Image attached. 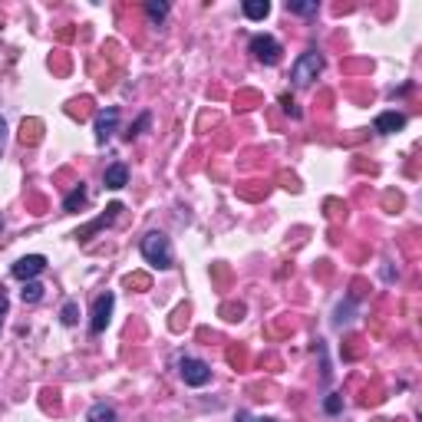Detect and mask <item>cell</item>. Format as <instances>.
<instances>
[{
    "label": "cell",
    "instance_id": "cell-16",
    "mask_svg": "<svg viewBox=\"0 0 422 422\" xmlns=\"http://www.w3.org/2000/svg\"><path fill=\"white\" fill-rule=\"evenodd\" d=\"M60 324H63V327H76V324H79V303H76V301L63 303V310H60Z\"/></svg>",
    "mask_w": 422,
    "mask_h": 422
},
{
    "label": "cell",
    "instance_id": "cell-18",
    "mask_svg": "<svg viewBox=\"0 0 422 422\" xmlns=\"http://www.w3.org/2000/svg\"><path fill=\"white\" fill-rule=\"evenodd\" d=\"M152 126V112H142L139 119H136V126H129V132H126V142H132V139H139L142 132Z\"/></svg>",
    "mask_w": 422,
    "mask_h": 422
},
{
    "label": "cell",
    "instance_id": "cell-24",
    "mask_svg": "<svg viewBox=\"0 0 422 422\" xmlns=\"http://www.w3.org/2000/svg\"><path fill=\"white\" fill-rule=\"evenodd\" d=\"M4 136H7V122H4V116H0V152H4Z\"/></svg>",
    "mask_w": 422,
    "mask_h": 422
},
{
    "label": "cell",
    "instance_id": "cell-7",
    "mask_svg": "<svg viewBox=\"0 0 422 422\" xmlns=\"http://www.w3.org/2000/svg\"><path fill=\"white\" fill-rule=\"evenodd\" d=\"M119 126V109L116 106H106L96 112V142H109L112 139V132Z\"/></svg>",
    "mask_w": 422,
    "mask_h": 422
},
{
    "label": "cell",
    "instance_id": "cell-3",
    "mask_svg": "<svg viewBox=\"0 0 422 422\" xmlns=\"http://www.w3.org/2000/svg\"><path fill=\"white\" fill-rule=\"evenodd\" d=\"M248 50H251V56H254L258 63H264V66H277V63H281V53H284V46L274 40L271 33H254V37H251V44H248Z\"/></svg>",
    "mask_w": 422,
    "mask_h": 422
},
{
    "label": "cell",
    "instance_id": "cell-23",
    "mask_svg": "<svg viewBox=\"0 0 422 422\" xmlns=\"http://www.w3.org/2000/svg\"><path fill=\"white\" fill-rule=\"evenodd\" d=\"M7 310H11V301H7V294L0 291V330H4V320H7Z\"/></svg>",
    "mask_w": 422,
    "mask_h": 422
},
{
    "label": "cell",
    "instance_id": "cell-6",
    "mask_svg": "<svg viewBox=\"0 0 422 422\" xmlns=\"http://www.w3.org/2000/svg\"><path fill=\"white\" fill-rule=\"evenodd\" d=\"M44 271H46V258H44V254H27V258H20L17 264H13L11 274L20 284H27V281H37Z\"/></svg>",
    "mask_w": 422,
    "mask_h": 422
},
{
    "label": "cell",
    "instance_id": "cell-8",
    "mask_svg": "<svg viewBox=\"0 0 422 422\" xmlns=\"http://www.w3.org/2000/svg\"><path fill=\"white\" fill-rule=\"evenodd\" d=\"M373 129H376L379 136H393V132L406 129V116H402V112H396V109H390V112H379L376 122H373Z\"/></svg>",
    "mask_w": 422,
    "mask_h": 422
},
{
    "label": "cell",
    "instance_id": "cell-22",
    "mask_svg": "<svg viewBox=\"0 0 422 422\" xmlns=\"http://www.w3.org/2000/svg\"><path fill=\"white\" fill-rule=\"evenodd\" d=\"M281 106H284V112H291L294 119H301V109H297V103H294L291 96H281Z\"/></svg>",
    "mask_w": 422,
    "mask_h": 422
},
{
    "label": "cell",
    "instance_id": "cell-1",
    "mask_svg": "<svg viewBox=\"0 0 422 422\" xmlns=\"http://www.w3.org/2000/svg\"><path fill=\"white\" fill-rule=\"evenodd\" d=\"M139 251L152 268H159V271H169V268H172V241L165 238L162 231H149V235L142 238Z\"/></svg>",
    "mask_w": 422,
    "mask_h": 422
},
{
    "label": "cell",
    "instance_id": "cell-5",
    "mask_svg": "<svg viewBox=\"0 0 422 422\" xmlns=\"http://www.w3.org/2000/svg\"><path fill=\"white\" fill-rule=\"evenodd\" d=\"M178 376L185 379V386H205L208 379H211V367H208L205 360H195V357H182L178 360Z\"/></svg>",
    "mask_w": 422,
    "mask_h": 422
},
{
    "label": "cell",
    "instance_id": "cell-4",
    "mask_svg": "<svg viewBox=\"0 0 422 422\" xmlns=\"http://www.w3.org/2000/svg\"><path fill=\"white\" fill-rule=\"evenodd\" d=\"M112 307H116L112 291L99 294L96 301H93V310H89V334H93V336H99L109 327V320H112Z\"/></svg>",
    "mask_w": 422,
    "mask_h": 422
},
{
    "label": "cell",
    "instance_id": "cell-13",
    "mask_svg": "<svg viewBox=\"0 0 422 422\" xmlns=\"http://www.w3.org/2000/svg\"><path fill=\"white\" fill-rule=\"evenodd\" d=\"M83 205H86V185L79 182L73 192L63 198V211H76V208H83Z\"/></svg>",
    "mask_w": 422,
    "mask_h": 422
},
{
    "label": "cell",
    "instance_id": "cell-17",
    "mask_svg": "<svg viewBox=\"0 0 422 422\" xmlns=\"http://www.w3.org/2000/svg\"><path fill=\"white\" fill-rule=\"evenodd\" d=\"M37 139H40V122H37V119H30V122L23 119V126H20V142H23V145H33Z\"/></svg>",
    "mask_w": 422,
    "mask_h": 422
},
{
    "label": "cell",
    "instance_id": "cell-15",
    "mask_svg": "<svg viewBox=\"0 0 422 422\" xmlns=\"http://www.w3.org/2000/svg\"><path fill=\"white\" fill-rule=\"evenodd\" d=\"M145 13H149L152 23H162L165 17H169V4H165V0H149V4H145Z\"/></svg>",
    "mask_w": 422,
    "mask_h": 422
},
{
    "label": "cell",
    "instance_id": "cell-2",
    "mask_svg": "<svg viewBox=\"0 0 422 422\" xmlns=\"http://www.w3.org/2000/svg\"><path fill=\"white\" fill-rule=\"evenodd\" d=\"M320 70H324V56L317 53V50H307V53L297 56V63L291 66V83L297 89L310 86L317 76H320Z\"/></svg>",
    "mask_w": 422,
    "mask_h": 422
},
{
    "label": "cell",
    "instance_id": "cell-20",
    "mask_svg": "<svg viewBox=\"0 0 422 422\" xmlns=\"http://www.w3.org/2000/svg\"><path fill=\"white\" fill-rule=\"evenodd\" d=\"M343 409V396H340V393H330V396H327L324 400V412H330V416H336V412Z\"/></svg>",
    "mask_w": 422,
    "mask_h": 422
},
{
    "label": "cell",
    "instance_id": "cell-10",
    "mask_svg": "<svg viewBox=\"0 0 422 422\" xmlns=\"http://www.w3.org/2000/svg\"><path fill=\"white\" fill-rule=\"evenodd\" d=\"M103 185H106V188H112V192L126 188V185H129V169H126L122 162H112L106 172H103Z\"/></svg>",
    "mask_w": 422,
    "mask_h": 422
},
{
    "label": "cell",
    "instance_id": "cell-9",
    "mask_svg": "<svg viewBox=\"0 0 422 422\" xmlns=\"http://www.w3.org/2000/svg\"><path fill=\"white\" fill-rule=\"evenodd\" d=\"M119 211H122V205H119V202H112V205L106 208V215H103V218H96V221H93V225H86V228H83V231H76V238H79V241H86L89 235H96V231H103V228H106V225H112V221L119 218Z\"/></svg>",
    "mask_w": 422,
    "mask_h": 422
},
{
    "label": "cell",
    "instance_id": "cell-12",
    "mask_svg": "<svg viewBox=\"0 0 422 422\" xmlns=\"http://www.w3.org/2000/svg\"><path fill=\"white\" fill-rule=\"evenodd\" d=\"M86 422H119V416H116V409H112L109 402H93Z\"/></svg>",
    "mask_w": 422,
    "mask_h": 422
},
{
    "label": "cell",
    "instance_id": "cell-25",
    "mask_svg": "<svg viewBox=\"0 0 422 422\" xmlns=\"http://www.w3.org/2000/svg\"><path fill=\"white\" fill-rule=\"evenodd\" d=\"M0 231H4V215H0Z\"/></svg>",
    "mask_w": 422,
    "mask_h": 422
},
{
    "label": "cell",
    "instance_id": "cell-14",
    "mask_svg": "<svg viewBox=\"0 0 422 422\" xmlns=\"http://www.w3.org/2000/svg\"><path fill=\"white\" fill-rule=\"evenodd\" d=\"M20 297H23V303H40V301H44V284H40V281H27V284H23V291H20Z\"/></svg>",
    "mask_w": 422,
    "mask_h": 422
},
{
    "label": "cell",
    "instance_id": "cell-26",
    "mask_svg": "<svg viewBox=\"0 0 422 422\" xmlns=\"http://www.w3.org/2000/svg\"><path fill=\"white\" fill-rule=\"evenodd\" d=\"M258 422H274V419H258Z\"/></svg>",
    "mask_w": 422,
    "mask_h": 422
},
{
    "label": "cell",
    "instance_id": "cell-21",
    "mask_svg": "<svg viewBox=\"0 0 422 422\" xmlns=\"http://www.w3.org/2000/svg\"><path fill=\"white\" fill-rule=\"evenodd\" d=\"M350 310H353V303H340V307H336V320H334V324H336V327L347 324V320H350Z\"/></svg>",
    "mask_w": 422,
    "mask_h": 422
},
{
    "label": "cell",
    "instance_id": "cell-19",
    "mask_svg": "<svg viewBox=\"0 0 422 422\" xmlns=\"http://www.w3.org/2000/svg\"><path fill=\"white\" fill-rule=\"evenodd\" d=\"M287 13H297V17H310V13H317V4H294V0H287Z\"/></svg>",
    "mask_w": 422,
    "mask_h": 422
},
{
    "label": "cell",
    "instance_id": "cell-11",
    "mask_svg": "<svg viewBox=\"0 0 422 422\" xmlns=\"http://www.w3.org/2000/svg\"><path fill=\"white\" fill-rule=\"evenodd\" d=\"M241 11H244L248 20H264V17L271 13V4H268V0H244Z\"/></svg>",
    "mask_w": 422,
    "mask_h": 422
}]
</instances>
